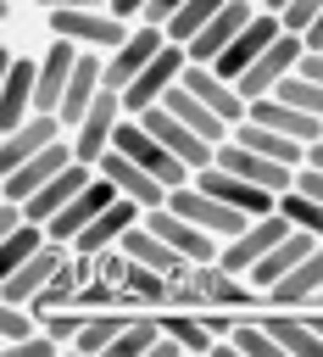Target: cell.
<instances>
[{
  "mask_svg": "<svg viewBox=\"0 0 323 357\" xmlns=\"http://www.w3.org/2000/svg\"><path fill=\"white\" fill-rule=\"evenodd\" d=\"M45 22H50V33L56 39H72V45H84V50H117L128 33H134V22L128 17H117L111 6H56V11H45Z\"/></svg>",
  "mask_w": 323,
  "mask_h": 357,
  "instance_id": "1",
  "label": "cell"
},
{
  "mask_svg": "<svg viewBox=\"0 0 323 357\" xmlns=\"http://www.w3.org/2000/svg\"><path fill=\"white\" fill-rule=\"evenodd\" d=\"M111 145H117V151H128L139 167H150L167 190H178V184H189V178H195V167H189V162H178V156H173V151L145 128V117H134V112L117 123V139H111Z\"/></svg>",
  "mask_w": 323,
  "mask_h": 357,
  "instance_id": "2",
  "label": "cell"
},
{
  "mask_svg": "<svg viewBox=\"0 0 323 357\" xmlns=\"http://www.w3.org/2000/svg\"><path fill=\"white\" fill-rule=\"evenodd\" d=\"M301 56H306V39L284 28V33H278V39H273V45H267V50H262V56H256V61H251L239 78H234V84H239V95H245V100L273 95V89H278L290 73H301Z\"/></svg>",
  "mask_w": 323,
  "mask_h": 357,
  "instance_id": "3",
  "label": "cell"
},
{
  "mask_svg": "<svg viewBox=\"0 0 323 357\" xmlns=\"http://www.w3.org/2000/svg\"><path fill=\"white\" fill-rule=\"evenodd\" d=\"M167 206H173V212H184L189 223H200V229H206V234H217V240H234V234L251 223V212H239V206L217 201V195H212V190H200L195 178H189V184H178V190L167 195Z\"/></svg>",
  "mask_w": 323,
  "mask_h": 357,
  "instance_id": "4",
  "label": "cell"
},
{
  "mask_svg": "<svg viewBox=\"0 0 323 357\" xmlns=\"http://www.w3.org/2000/svg\"><path fill=\"white\" fill-rule=\"evenodd\" d=\"M134 117H145V128H150V134H156V139H162V145H167L178 162H189L195 173H200V167H212L217 145H212L206 134H195V128H189V123L173 112V106H162V100H156V106H145V112H134Z\"/></svg>",
  "mask_w": 323,
  "mask_h": 357,
  "instance_id": "5",
  "label": "cell"
},
{
  "mask_svg": "<svg viewBox=\"0 0 323 357\" xmlns=\"http://www.w3.org/2000/svg\"><path fill=\"white\" fill-rule=\"evenodd\" d=\"M290 229H295V223H290L284 212H267V218H251V223H245V229H239L234 240H223V251H217V262H223L228 273H251V268H256V262H262V257H267V251H273V245H278V240H284Z\"/></svg>",
  "mask_w": 323,
  "mask_h": 357,
  "instance_id": "6",
  "label": "cell"
},
{
  "mask_svg": "<svg viewBox=\"0 0 323 357\" xmlns=\"http://www.w3.org/2000/svg\"><path fill=\"white\" fill-rule=\"evenodd\" d=\"M167 45V28H156V22H134V33L117 45V50H106V89H128L150 61H156V50Z\"/></svg>",
  "mask_w": 323,
  "mask_h": 357,
  "instance_id": "7",
  "label": "cell"
},
{
  "mask_svg": "<svg viewBox=\"0 0 323 357\" xmlns=\"http://www.w3.org/2000/svg\"><path fill=\"white\" fill-rule=\"evenodd\" d=\"M128 117V106H123V95L117 89H100L95 95V106L84 112V123L72 128V151H78V162H100L106 151H111V139H117V123Z\"/></svg>",
  "mask_w": 323,
  "mask_h": 357,
  "instance_id": "8",
  "label": "cell"
},
{
  "mask_svg": "<svg viewBox=\"0 0 323 357\" xmlns=\"http://www.w3.org/2000/svg\"><path fill=\"white\" fill-rule=\"evenodd\" d=\"M39 112V56H11L6 61V84H0V134H11L17 123H28Z\"/></svg>",
  "mask_w": 323,
  "mask_h": 357,
  "instance_id": "9",
  "label": "cell"
},
{
  "mask_svg": "<svg viewBox=\"0 0 323 357\" xmlns=\"http://www.w3.org/2000/svg\"><path fill=\"white\" fill-rule=\"evenodd\" d=\"M67 262H72V245H67V240H45L22 268L0 273V296H6V301H33V296H39V290L67 268Z\"/></svg>",
  "mask_w": 323,
  "mask_h": 357,
  "instance_id": "10",
  "label": "cell"
},
{
  "mask_svg": "<svg viewBox=\"0 0 323 357\" xmlns=\"http://www.w3.org/2000/svg\"><path fill=\"white\" fill-rule=\"evenodd\" d=\"M184 67H189V50L167 39V45L156 50V61H150V67H145V73H139V78H134L128 89H123V106H128V112H145V106L167 100V89H173V84L184 78Z\"/></svg>",
  "mask_w": 323,
  "mask_h": 357,
  "instance_id": "11",
  "label": "cell"
},
{
  "mask_svg": "<svg viewBox=\"0 0 323 357\" xmlns=\"http://www.w3.org/2000/svg\"><path fill=\"white\" fill-rule=\"evenodd\" d=\"M78 162V151H72V134H61L50 151H39V156H28L22 167H11V173H0V195H11V201H28V195H39L61 167H72Z\"/></svg>",
  "mask_w": 323,
  "mask_h": 357,
  "instance_id": "12",
  "label": "cell"
},
{
  "mask_svg": "<svg viewBox=\"0 0 323 357\" xmlns=\"http://www.w3.org/2000/svg\"><path fill=\"white\" fill-rule=\"evenodd\" d=\"M212 162H217V167H228V173H239V178H251V184H267L273 195L295 190V173H301V167L273 162V156H262V151H251V145H239V139H223Z\"/></svg>",
  "mask_w": 323,
  "mask_h": 357,
  "instance_id": "13",
  "label": "cell"
},
{
  "mask_svg": "<svg viewBox=\"0 0 323 357\" xmlns=\"http://www.w3.org/2000/svg\"><path fill=\"white\" fill-rule=\"evenodd\" d=\"M61 134H67L61 112H33V117H28V123H17L11 134H0V173H11V167H22L28 156L50 151Z\"/></svg>",
  "mask_w": 323,
  "mask_h": 357,
  "instance_id": "14",
  "label": "cell"
},
{
  "mask_svg": "<svg viewBox=\"0 0 323 357\" xmlns=\"http://www.w3.org/2000/svg\"><path fill=\"white\" fill-rule=\"evenodd\" d=\"M117 195H123V190H117V184H111V178H106L100 167H95V178H89L84 190H78V201H72L67 212H56V218L45 223V229H50V240H67V245H72V240H78V234H84V229H89V223H95V218H100V212H106V206H111Z\"/></svg>",
  "mask_w": 323,
  "mask_h": 357,
  "instance_id": "15",
  "label": "cell"
},
{
  "mask_svg": "<svg viewBox=\"0 0 323 357\" xmlns=\"http://www.w3.org/2000/svg\"><path fill=\"white\" fill-rule=\"evenodd\" d=\"M145 223H150V229H156L178 257H189V262H212V257L223 251V240H217V234H206L200 223H189L184 212H173L167 201H162V206H150V212H145Z\"/></svg>",
  "mask_w": 323,
  "mask_h": 357,
  "instance_id": "16",
  "label": "cell"
},
{
  "mask_svg": "<svg viewBox=\"0 0 323 357\" xmlns=\"http://www.w3.org/2000/svg\"><path fill=\"white\" fill-rule=\"evenodd\" d=\"M278 33H284L278 11H267V6H262V11H256V17H251L239 33H234V45H228L217 61H206V67H217L223 78H239V73H245V67H251V61H256V56H262L273 39H278Z\"/></svg>",
  "mask_w": 323,
  "mask_h": 357,
  "instance_id": "17",
  "label": "cell"
},
{
  "mask_svg": "<svg viewBox=\"0 0 323 357\" xmlns=\"http://www.w3.org/2000/svg\"><path fill=\"white\" fill-rule=\"evenodd\" d=\"M195 184L200 190H212L217 201H228V206H239V212H251V218H267V212H278V195L267 190V184H251V178H239V173H228V167H200L195 173Z\"/></svg>",
  "mask_w": 323,
  "mask_h": 357,
  "instance_id": "18",
  "label": "cell"
},
{
  "mask_svg": "<svg viewBox=\"0 0 323 357\" xmlns=\"http://www.w3.org/2000/svg\"><path fill=\"white\" fill-rule=\"evenodd\" d=\"M95 167H100V173H106V178H111V184H117V190H123L128 201H139L145 212H150V206H162V201L173 195V190H167V184H162V178H156L150 167H139V162H134L128 151H117V145H111V151H106V156H100Z\"/></svg>",
  "mask_w": 323,
  "mask_h": 357,
  "instance_id": "19",
  "label": "cell"
},
{
  "mask_svg": "<svg viewBox=\"0 0 323 357\" xmlns=\"http://www.w3.org/2000/svg\"><path fill=\"white\" fill-rule=\"evenodd\" d=\"M262 324H267V335L278 340L284 357H323V335L312 329L306 307H262Z\"/></svg>",
  "mask_w": 323,
  "mask_h": 357,
  "instance_id": "20",
  "label": "cell"
},
{
  "mask_svg": "<svg viewBox=\"0 0 323 357\" xmlns=\"http://www.w3.org/2000/svg\"><path fill=\"white\" fill-rule=\"evenodd\" d=\"M139 218H145V206H139V201H128V195H117V201H111V206H106V212H100V218L72 240V251H78V257H100V251L123 245V234H128Z\"/></svg>",
  "mask_w": 323,
  "mask_h": 357,
  "instance_id": "21",
  "label": "cell"
},
{
  "mask_svg": "<svg viewBox=\"0 0 323 357\" xmlns=\"http://www.w3.org/2000/svg\"><path fill=\"white\" fill-rule=\"evenodd\" d=\"M256 11H262L256 0H228V6H223V11H217V17H212V22H206V28L184 45V50H189V61H217V56L234 45V33H239Z\"/></svg>",
  "mask_w": 323,
  "mask_h": 357,
  "instance_id": "22",
  "label": "cell"
},
{
  "mask_svg": "<svg viewBox=\"0 0 323 357\" xmlns=\"http://www.w3.org/2000/svg\"><path fill=\"white\" fill-rule=\"evenodd\" d=\"M184 84H189V89H195L217 117H228V128L251 112V100L239 95V84H234V78H223L217 67H206V61H189V67H184Z\"/></svg>",
  "mask_w": 323,
  "mask_h": 357,
  "instance_id": "23",
  "label": "cell"
},
{
  "mask_svg": "<svg viewBox=\"0 0 323 357\" xmlns=\"http://www.w3.org/2000/svg\"><path fill=\"white\" fill-rule=\"evenodd\" d=\"M245 117H256V123H267V128H278V134H290V139H301V145H317V139H323V117L301 112V106L284 100V95H262V100H251Z\"/></svg>",
  "mask_w": 323,
  "mask_h": 357,
  "instance_id": "24",
  "label": "cell"
},
{
  "mask_svg": "<svg viewBox=\"0 0 323 357\" xmlns=\"http://www.w3.org/2000/svg\"><path fill=\"white\" fill-rule=\"evenodd\" d=\"M89 178H95V167H89V162H72V167H61V173H56V178H50L39 195H28V201H22V206H28V218H33V223H50L56 212H67V206L78 201V190H84Z\"/></svg>",
  "mask_w": 323,
  "mask_h": 357,
  "instance_id": "25",
  "label": "cell"
},
{
  "mask_svg": "<svg viewBox=\"0 0 323 357\" xmlns=\"http://www.w3.org/2000/svg\"><path fill=\"white\" fill-rule=\"evenodd\" d=\"M123 251H128L134 262H145V268L167 273V279H184V273L195 268V262H189V257H178V251H173V245H167V240H162V234H156V229H150L145 218H139V223H134V229L123 234Z\"/></svg>",
  "mask_w": 323,
  "mask_h": 357,
  "instance_id": "26",
  "label": "cell"
},
{
  "mask_svg": "<svg viewBox=\"0 0 323 357\" xmlns=\"http://www.w3.org/2000/svg\"><path fill=\"white\" fill-rule=\"evenodd\" d=\"M312 251H317V234H312V229H290V234H284V240H278V245H273V251H267V257H262L245 279L267 296V290H273V284H278V279H284L301 257H312Z\"/></svg>",
  "mask_w": 323,
  "mask_h": 357,
  "instance_id": "27",
  "label": "cell"
},
{
  "mask_svg": "<svg viewBox=\"0 0 323 357\" xmlns=\"http://www.w3.org/2000/svg\"><path fill=\"white\" fill-rule=\"evenodd\" d=\"M317 290H323V240H317L312 257H301V262L267 290V307H312Z\"/></svg>",
  "mask_w": 323,
  "mask_h": 357,
  "instance_id": "28",
  "label": "cell"
},
{
  "mask_svg": "<svg viewBox=\"0 0 323 357\" xmlns=\"http://www.w3.org/2000/svg\"><path fill=\"white\" fill-rule=\"evenodd\" d=\"M228 139H239V145H251V151H262V156H273V162H290V167H301L306 151H312V145H301V139H290V134H278V128H267V123H256V117H239V123L228 128Z\"/></svg>",
  "mask_w": 323,
  "mask_h": 357,
  "instance_id": "29",
  "label": "cell"
},
{
  "mask_svg": "<svg viewBox=\"0 0 323 357\" xmlns=\"http://www.w3.org/2000/svg\"><path fill=\"white\" fill-rule=\"evenodd\" d=\"M134 312H139V307H100V312H89V324H84L78 340H72V351H78V357H106V351L117 346V335L134 324Z\"/></svg>",
  "mask_w": 323,
  "mask_h": 357,
  "instance_id": "30",
  "label": "cell"
},
{
  "mask_svg": "<svg viewBox=\"0 0 323 357\" xmlns=\"http://www.w3.org/2000/svg\"><path fill=\"white\" fill-rule=\"evenodd\" d=\"M156 318H162V335H173L184 346V357H212L217 351V335L200 324L195 307H156Z\"/></svg>",
  "mask_w": 323,
  "mask_h": 357,
  "instance_id": "31",
  "label": "cell"
},
{
  "mask_svg": "<svg viewBox=\"0 0 323 357\" xmlns=\"http://www.w3.org/2000/svg\"><path fill=\"white\" fill-rule=\"evenodd\" d=\"M162 106H173V112H178V117H184L195 134H206L212 145H223V139H228V117H217V112H212V106H206V100H200V95H195L184 78L167 89V100H162Z\"/></svg>",
  "mask_w": 323,
  "mask_h": 357,
  "instance_id": "32",
  "label": "cell"
},
{
  "mask_svg": "<svg viewBox=\"0 0 323 357\" xmlns=\"http://www.w3.org/2000/svg\"><path fill=\"white\" fill-rule=\"evenodd\" d=\"M212 357H284V351H278V340L267 335L262 312H245V318L228 329V340H223Z\"/></svg>",
  "mask_w": 323,
  "mask_h": 357,
  "instance_id": "33",
  "label": "cell"
},
{
  "mask_svg": "<svg viewBox=\"0 0 323 357\" xmlns=\"http://www.w3.org/2000/svg\"><path fill=\"white\" fill-rule=\"evenodd\" d=\"M45 240H50V229H45V223H33V218H28V223H17L11 234H0V273L22 268V262H28Z\"/></svg>",
  "mask_w": 323,
  "mask_h": 357,
  "instance_id": "34",
  "label": "cell"
},
{
  "mask_svg": "<svg viewBox=\"0 0 323 357\" xmlns=\"http://www.w3.org/2000/svg\"><path fill=\"white\" fill-rule=\"evenodd\" d=\"M156 335H162V318H156V312H134V324L117 335V346H111L106 357H150Z\"/></svg>",
  "mask_w": 323,
  "mask_h": 357,
  "instance_id": "35",
  "label": "cell"
},
{
  "mask_svg": "<svg viewBox=\"0 0 323 357\" xmlns=\"http://www.w3.org/2000/svg\"><path fill=\"white\" fill-rule=\"evenodd\" d=\"M223 6H228V0H184V6H178V17L167 22V39H173V45H189V39H195V33H200Z\"/></svg>",
  "mask_w": 323,
  "mask_h": 357,
  "instance_id": "36",
  "label": "cell"
},
{
  "mask_svg": "<svg viewBox=\"0 0 323 357\" xmlns=\"http://www.w3.org/2000/svg\"><path fill=\"white\" fill-rule=\"evenodd\" d=\"M33 329H45V324H39V312H33L28 301H6V296H0V346L28 340Z\"/></svg>",
  "mask_w": 323,
  "mask_h": 357,
  "instance_id": "37",
  "label": "cell"
},
{
  "mask_svg": "<svg viewBox=\"0 0 323 357\" xmlns=\"http://www.w3.org/2000/svg\"><path fill=\"white\" fill-rule=\"evenodd\" d=\"M278 212H284L295 229H312V234L323 240V201H312L306 190H284V195H278Z\"/></svg>",
  "mask_w": 323,
  "mask_h": 357,
  "instance_id": "38",
  "label": "cell"
},
{
  "mask_svg": "<svg viewBox=\"0 0 323 357\" xmlns=\"http://www.w3.org/2000/svg\"><path fill=\"white\" fill-rule=\"evenodd\" d=\"M273 95H284V100H295L301 112H312V117H323V84L317 78H306V73H290Z\"/></svg>",
  "mask_w": 323,
  "mask_h": 357,
  "instance_id": "39",
  "label": "cell"
},
{
  "mask_svg": "<svg viewBox=\"0 0 323 357\" xmlns=\"http://www.w3.org/2000/svg\"><path fill=\"white\" fill-rule=\"evenodd\" d=\"M39 324H45V329H50V335H56V340H61V346L72 351V340H78V329L89 324V312H84V307H56V312H45Z\"/></svg>",
  "mask_w": 323,
  "mask_h": 357,
  "instance_id": "40",
  "label": "cell"
},
{
  "mask_svg": "<svg viewBox=\"0 0 323 357\" xmlns=\"http://www.w3.org/2000/svg\"><path fill=\"white\" fill-rule=\"evenodd\" d=\"M6 357H67V346L50 335V329H33L28 340H11V346H0Z\"/></svg>",
  "mask_w": 323,
  "mask_h": 357,
  "instance_id": "41",
  "label": "cell"
},
{
  "mask_svg": "<svg viewBox=\"0 0 323 357\" xmlns=\"http://www.w3.org/2000/svg\"><path fill=\"white\" fill-rule=\"evenodd\" d=\"M317 11H323V0H290V6L278 11V22H284L290 33H306V28L317 22Z\"/></svg>",
  "mask_w": 323,
  "mask_h": 357,
  "instance_id": "42",
  "label": "cell"
},
{
  "mask_svg": "<svg viewBox=\"0 0 323 357\" xmlns=\"http://www.w3.org/2000/svg\"><path fill=\"white\" fill-rule=\"evenodd\" d=\"M178 6H184V0H150V6H145V17H139V22H156V28H167V22H173V17H178Z\"/></svg>",
  "mask_w": 323,
  "mask_h": 357,
  "instance_id": "43",
  "label": "cell"
},
{
  "mask_svg": "<svg viewBox=\"0 0 323 357\" xmlns=\"http://www.w3.org/2000/svg\"><path fill=\"white\" fill-rule=\"evenodd\" d=\"M295 190H306L312 201H323V167H312V162H301V173H295Z\"/></svg>",
  "mask_w": 323,
  "mask_h": 357,
  "instance_id": "44",
  "label": "cell"
},
{
  "mask_svg": "<svg viewBox=\"0 0 323 357\" xmlns=\"http://www.w3.org/2000/svg\"><path fill=\"white\" fill-rule=\"evenodd\" d=\"M145 6H150V0H111V11H117V17H128V22H139V17H145Z\"/></svg>",
  "mask_w": 323,
  "mask_h": 357,
  "instance_id": "45",
  "label": "cell"
},
{
  "mask_svg": "<svg viewBox=\"0 0 323 357\" xmlns=\"http://www.w3.org/2000/svg\"><path fill=\"white\" fill-rule=\"evenodd\" d=\"M301 73H306V78H317V84H323V50H306V56H301Z\"/></svg>",
  "mask_w": 323,
  "mask_h": 357,
  "instance_id": "46",
  "label": "cell"
},
{
  "mask_svg": "<svg viewBox=\"0 0 323 357\" xmlns=\"http://www.w3.org/2000/svg\"><path fill=\"white\" fill-rule=\"evenodd\" d=\"M301 39H306V50H323V11H317V22H312Z\"/></svg>",
  "mask_w": 323,
  "mask_h": 357,
  "instance_id": "47",
  "label": "cell"
},
{
  "mask_svg": "<svg viewBox=\"0 0 323 357\" xmlns=\"http://www.w3.org/2000/svg\"><path fill=\"white\" fill-rule=\"evenodd\" d=\"M306 162H312V167H323V139H317V145L306 151Z\"/></svg>",
  "mask_w": 323,
  "mask_h": 357,
  "instance_id": "48",
  "label": "cell"
},
{
  "mask_svg": "<svg viewBox=\"0 0 323 357\" xmlns=\"http://www.w3.org/2000/svg\"><path fill=\"white\" fill-rule=\"evenodd\" d=\"M306 312H312V329L323 335V307H306Z\"/></svg>",
  "mask_w": 323,
  "mask_h": 357,
  "instance_id": "49",
  "label": "cell"
},
{
  "mask_svg": "<svg viewBox=\"0 0 323 357\" xmlns=\"http://www.w3.org/2000/svg\"><path fill=\"white\" fill-rule=\"evenodd\" d=\"M256 6H267V11H284V6H290V0H256Z\"/></svg>",
  "mask_w": 323,
  "mask_h": 357,
  "instance_id": "50",
  "label": "cell"
},
{
  "mask_svg": "<svg viewBox=\"0 0 323 357\" xmlns=\"http://www.w3.org/2000/svg\"><path fill=\"white\" fill-rule=\"evenodd\" d=\"M312 307H323V290H317V301H312Z\"/></svg>",
  "mask_w": 323,
  "mask_h": 357,
  "instance_id": "51",
  "label": "cell"
},
{
  "mask_svg": "<svg viewBox=\"0 0 323 357\" xmlns=\"http://www.w3.org/2000/svg\"><path fill=\"white\" fill-rule=\"evenodd\" d=\"M6 6H22V0H6Z\"/></svg>",
  "mask_w": 323,
  "mask_h": 357,
  "instance_id": "52",
  "label": "cell"
}]
</instances>
